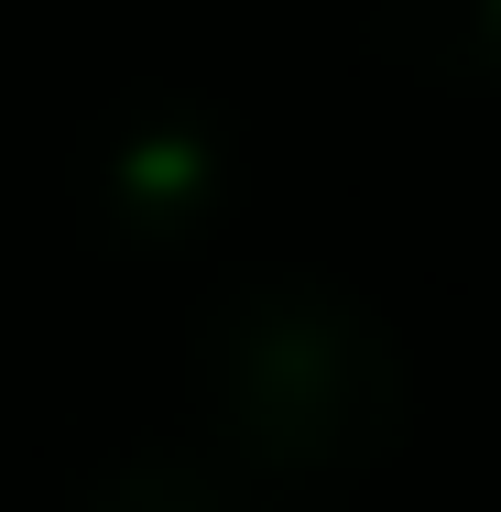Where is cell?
<instances>
[{
  "label": "cell",
  "instance_id": "6da1fadb",
  "mask_svg": "<svg viewBox=\"0 0 501 512\" xmlns=\"http://www.w3.org/2000/svg\"><path fill=\"white\" fill-rule=\"evenodd\" d=\"M186 382L218 458L262 480L382 469L414 425V371L371 295L338 273H240L186 327Z\"/></svg>",
  "mask_w": 501,
  "mask_h": 512
},
{
  "label": "cell",
  "instance_id": "7a4b0ae2",
  "mask_svg": "<svg viewBox=\"0 0 501 512\" xmlns=\"http://www.w3.org/2000/svg\"><path fill=\"white\" fill-rule=\"evenodd\" d=\"M88 229H109L120 251H175L229 207V131L207 99H120L88 131L77 164Z\"/></svg>",
  "mask_w": 501,
  "mask_h": 512
},
{
  "label": "cell",
  "instance_id": "3957f363",
  "mask_svg": "<svg viewBox=\"0 0 501 512\" xmlns=\"http://www.w3.org/2000/svg\"><path fill=\"white\" fill-rule=\"evenodd\" d=\"M371 44L425 88H501V0H371Z\"/></svg>",
  "mask_w": 501,
  "mask_h": 512
},
{
  "label": "cell",
  "instance_id": "277c9868",
  "mask_svg": "<svg viewBox=\"0 0 501 512\" xmlns=\"http://www.w3.org/2000/svg\"><path fill=\"white\" fill-rule=\"evenodd\" d=\"M284 480H262V469H240V458H186V447H142V458H120V469H99L88 491H77V512H284L273 502Z\"/></svg>",
  "mask_w": 501,
  "mask_h": 512
}]
</instances>
